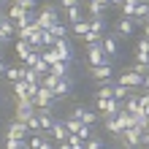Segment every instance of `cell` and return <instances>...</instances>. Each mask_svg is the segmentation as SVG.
<instances>
[{"label":"cell","instance_id":"6da1fadb","mask_svg":"<svg viewBox=\"0 0 149 149\" xmlns=\"http://www.w3.org/2000/svg\"><path fill=\"white\" fill-rule=\"evenodd\" d=\"M54 22H60V11H57V6H43L38 16H36V24H38V30H49Z\"/></svg>","mask_w":149,"mask_h":149},{"label":"cell","instance_id":"7a4b0ae2","mask_svg":"<svg viewBox=\"0 0 149 149\" xmlns=\"http://www.w3.org/2000/svg\"><path fill=\"white\" fill-rule=\"evenodd\" d=\"M119 109H122V103L114 98H95V111L100 117H114V114H119Z\"/></svg>","mask_w":149,"mask_h":149},{"label":"cell","instance_id":"3957f363","mask_svg":"<svg viewBox=\"0 0 149 149\" xmlns=\"http://www.w3.org/2000/svg\"><path fill=\"white\" fill-rule=\"evenodd\" d=\"M87 65H90V68L109 65V57H106V52H103V43H92V46H87Z\"/></svg>","mask_w":149,"mask_h":149},{"label":"cell","instance_id":"277c9868","mask_svg":"<svg viewBox=\"0 0 149 149\" xmlns=\"http://www.w3.org/2000/svg\"><path fill=\"white\" fill-rule=\"evenodd\" d=\"M141 133H144V130H138V127H130V130H125V133L119 136L122 149H141Z\"/></svg>","mask_w":149,"mask_h":149},{"label":"cell","instance_id":"5b68a950","mask_svg":"<svg viewBox=\"0 0 149 149\" xmlns=\"http://www.w3.org/2000/svg\"><path fill=\"white\" fill-rule=\"evenodd\" d=\"M54 106H57V95H54V90L41 87L38 95H36V109H54Z\"/></svg>","mask_w":149,"mask_h":149},{"label":"cell","instance_id":"8992f818","mask_svg":"<svg viewBox=\"0 0 149 149\" xmlns=\"http://www.w3.org/2000/svg\"><path fill=\"white\" fill-rule=\"evenodd\" d=\"M27 125H24V122H11V125L6 127V138H16V141H27Z\"/></svg>","mask_w":149,"mask_h":149},{"label":"cell","instance_id":"52a82bcc","mask_svg":"<svg viewBox=\"0 0 149 149\" xmlns=\"http://www.w3.org/2000/svg\"><path fill=\"white\" fill-rule=\"evenodd\" d=\"M71 117L79 119V122H84V125H95V122H98V114H95L92 109H87V106H76L71 111Z\"/></svg>","mask_w":149,"mask_h":149},{"label":"cell","instance_id":"ba28073f","mask_svg":"<svg viewBox=\"0 0 149 149\" xmlns=\"http://www.w3.org/2000/svg\"><path fill=\"white\" fill-rule=\"evenodd\" d=\"M117 84H125V87H130V90H136V87H144V76L136 73V71H125V73H119Z\"/></svg>","mask_w":149,"mask_h":149},{"label":"cell","instance_id":"9c48e42d","mask_svg":"<svg viewBox=\"0 0 149 149\" xmlns=\"http://www.w3.org/2000/svg\"><path fill=\"white\" fill-rule=\"evenodd\" d=\"M103 127H106L109 136H117V138L125 133V125H122V119L117 117V114H114V117H103Z\"/></svg>","mask_w":149,"mask_h":149},{"label":"cell","instance_id":"30bf717a","mask_svg":"<svg viewBox=\"0 0 149 149\" xmlns=\"http://www.w3.org/2000/svg\"><path fill=\"white\" fill-rule=\"evenodd\" d=\"M103 52H106V57L114 60V57H119V36H103Z\"/></svg>","mask_w":149,"mask_h":149},{"label":"cell","instance_id":"8fae6325","mask_svg":"<svg viewBox=\"0 0 149 149\" xmlns=\"http://www.w3.org/2000/svg\"><path fill=\"white\" fill-rule=\"evenodd\" d=\"M52 49H54L57 54H60V60H65V63H71V60H73V49H71V41H68V38H57Z\"/></svg>","mask_w":149,"mask_h":149},{"label":"cell","instance_id":"7c38bea8","mask_svg":"<svg viewBox=\"0 0 149 149\" xmlns=\"http://www.w3.org/2000/svg\"><path fill=\"white\" fill-rule=\"evenodd\" d=\"M36 117H38V122H41V130H43V133H46V138H49V130L54 127V122H57L54 117H52V109H38Z\"/></svg>","mask_w":149,"mask_h":149},{"label":"cell","instance_id":"4fadbf2b","mask_svg":"<svg viewBox=\"0 0 149 149\" xmlns=\"http://www.w3.org/2000/svg\"><path fill=\"white\" fill-rule=\"evenodd\" d=\"M90 76L95 79V81H111V76H114V68H111V63L109 65H98V68H90Z\"/></svg>","mask_w":149,"mask_h":149},{"label":"cell","instance_id":"5bb4252c","mask_svg":"<svg viewBox=\"0 0 149 149\" xmlns=\"http://www.w3.org/2000/svg\"><path fill=\"white\" fill-rule=\"evenodd\" d=\"M68 136H71V133H68V127H65V122H63V119H57V122H54V127L49 130V138H54L57 144L68 141Z\"/></svg>","mask_w":149,"mask_h":149},{"label":"cell","instance_id":"9a60e30c","mask_svg":"<svg viewBox=\"0 0 149 149\" xmlns=\"http://www.w3.org/2000/svg\"><path fill=\"white\" fill-rule=\"evenodd\" d=\"M65 11V22L68 24H76V22H81L87 19V14H84V6H73V8H63Z\"/></svg>","mask_w":149,"mask_h":149},{"label":"cell","instance_id":"2e32d148","mask_svg":"<svg viewBox=\"0 0 149 149\" xmlns=\"http://www.w3.org/2000/svg\"><path fill=\"white\" fill-rule=\"evenodd\" d=\"M71 90H73V79H71V76L60 79V81H57V87H54V95H57V100H60V98H65V95H71Z\"/></svg>","mask_w":149,"mask_h":149},{"label":"cell","instance_id":"e0dca14e","mask_svg":"<svg viewBox=\"0 0 149 149\" xmlns=\"http://www.w3.org/2000/svg\"><path fill=\"white\" fill-rule=\"evenodd\" d=\"M14 52H16V57H19V63H24V60H27L36 49H33V43H30V41H16Z\"/></svg>","mask_w":149,"mask_h":149},{"label":"cell","instance_id":"ac0fdd59","mask_svg":"<svg viewBox=\"0 0 149 149\" xmlns=\"http://www.w3.org/2000/svg\"><path fill=\"white\" fill-rule=\"evenodd\" d=\"M136 33V24H133V19H127V16H122V19L117 22V36H133Z\"/></svg>","mask_w":149,"mask_h":149},{"label":"cell","instance_id":"d6986e66","mask_svg":"<svg viewBox=\"0 0 149 149\" xmlns=\"http://www.w3.org/2000/svg\"><path fill=\"white\" fill-rule=\"evenodd\" d=\"M87 19H90V30L100 33V36H106V30H109V22H106V16H87Z\"/></svg>","mask_w":149,"mask_h":149},{"label":"cell","instance_id":"ffe728a7","mask_svg":"<svg viewBox=\"0 0 149 149\" xmlns=\"http://www.w3.org/2000/svg\"><path fill=\"white\" fill-rule=\"evenodd\" d=\"M49 33H52V36H54V38H68V33H71V24L60 19V22H54V24H52V27H49Z\"/></svg>","mask_w":149,"mask_h":149},{"label":"cell","instance_id":"44dd1931","mask_svg":"<svg viewBox=\"0 0 149 149\" xmlns=\"http://www.w3.org/2000/svg\"><path fill=\"white\" fill-rule=\"evenodd\" d=\"M122 109H125L127 114H133V117H138V114H141V103H138V95L133 92L125 103H122Z\"/></svg>","mask_w":149,"mask_h":149},{"label":"cell","instance_id":"7402d4cb","mask_svg":"<svg viewBox=\"0 0 149 149\" xmlns=\"http://www.w3.org/2000/svg\"><path fill=\"white\" fill-rule=\"evenodd\" d=\"M130 95H133V90H130V87H125V84H117V81H114V100L125 103Z\"/></svg>","mask_w":149,"mask_h":149},{"label":"cell","instance_id":"603a6c76","mask_svg":"<svg viewBox=\"0 0 149 149\" xmlns=\"http://www.w3.org/2000/svg\"><path fill=\"white\" fill-rule=\"evenodd\" d=\"M68 71H71V63L60 60V63H54V65H52V71H49V73H54L57 79H65V76H68Z\"/></svg>","mask_w":149,"mask_h":149},{"label":"cell","instance_id":"cb8c5ba5","mask_svg":"<svg viewBox=\"0 0 149 149\" xmlns=\"http://www.w3.org/2000/svg\"><path fill=\"white\" fill-rule=\"evenodd\" d=\"M24 68V65H22ZM41 73L36 71V68H24V73H22V81H27V84H41Z\"/></svg>","mask_w":149,"mask_h":149},{"label":"cell","instance_id":"d4e9b609","mask_svg":"<svg viewBox=\"0 0 149 149\" xmlns=\"http://www.w3.org/2000/svg\"><path fill=\"white\" fill-rule=\"evenodd\" d=\"M22 73H24V68L22 65H8V71H6V79H8V81H22Z\"/></svg>","mask_w":149,"mask_h":149},{"label":"cell","instance_id":"484cf974","mask_svg":"<svg viewBox=\"0 0 149 149\" xmlns=\"http://www.w3.org/2000/svg\"><path fill=\"white\" fill-rule=\"evenodd\" d=\"M71 33H73V36H79V38H84L87 33H90V19H81V22L71 24Z\"/></svg>","mask_w":149,"mask_h":149},{"label":"cell","instance_id":"4316f807","mask_svg":"<svg viewBox=\"0 0 149 149\" xmlns=\"http://www.w3.org/2000/svg\"><path fill=\"white\" fill-rule=\"evenodd\" d=\"M87 8V16H106V8L109 6H103V3H90V6H84Z\"/></svg>","mask_w":149,"mask_h":149},{"label":"cell","instance_id":"83f0119b","mask_svg":"<svg viewBox=\"0 0 149 149\" xmlns=\"http://www.w3.org/2000/svg\"><path fill=\"white\" fill-rule=\"evenodd\" d=\"M141 3V0H125L122 3V16H127V19H133L136 16V6Z\"/></svg>","mask_w":149,"mask_h":149},{"label":"cell","instance_id":"f1b7e54d","mask_svg":"<svg viewBox=\"0 0 149 149\" xmlns=\"http://www.w3.org/2000/svg\"><path fill=\"white\" fill-rule=\"evenodd\" d=\"M41 60L49 63V65H54V63H60V54H57L54 49H41Z\"/></svg>","mask_w":149,"mask_h":149},{"label":"cell","instance_id":"f546056e","mask_svg":"<svg viewBox=\"0 0 149 149\" xmlns=\"http://www.w3.org/2000/svg\"><path fill=\"white\" fill-rule=\"evenodd\" d=\"M63 122H65V127H68V133H73V136H76L79 130L84 127V122H79V119H73V117H65Z\"/></svg>","mask_w":149,"mask_h":149},{"label":"cell","instance_id":"4dcf8cb0","mask_svg":"<svg viewBox=\"0 0 149 149\" xmlns=\"http://www.w3.org/2000/svg\"><path fill=\"white\" fill-rule=\"evenodd\" d=\"M54 41H57V38L52 36L49 30H41V46H43V49H52V46H54Z\"/></svg>","mask_w":149,"mask_h":149},{"label":"cell","instance_id":"1f68e13d","mask_svg":"<svg viewBox=\"0 0 149 149\" xmlns=\"http://www.w3.org/2000/svg\"><path fill=\"white\" fill-rule=\"evenodd\" d=\"M19 8H24V11H30V14H36V8H38V0H14Z\"/></svg>","mask_w":149,"mask_h":149},{"label":"cell","instance_id":"d6a6232c","mask_svg":"<svg viewBox=\"0 0 149 149\" xmlns=\"http://www.w3.org/2000/svg\"><path fill=\"white\" fill-rule=\"evenodd\" d=\"M57 81H60V79H57L54 73H46V76L41 79V87H46V90H54V87H57Z\"/></svg>","mask_w":149,"mask_h":149},{"label":"cell","instance_id":"836d02e7","mask_svg":"<svg viewBox=\"0 0 149 149\" xmlns=\"http://www.w3.org/2000/svg\"><path fill=\"white\" fill-rule=\"evenodd\" d=\"M68 144H71V149H87V141H81V138H79V136H68Z\"/></svg>","mask_w":149,"mask_h":149},{"label":"cell","instance_id":"e575fe53","mask_svg":"<svg viewBox=\"0 0 149 149\" xmlns=\"http://www.w3.org/2000/svg\"><path fill=\"white\" fill-rule=\"evenodd\" d=\"M87 149H109V146L103 144V138H98V136H92L90 141H87Z\"/></svg>","mask_w":149,"mask_h":149},{"label":"cell","instance_id":"d590c367","mask_svg":"<svg viewBox=\"0 0 149 149\" xmlns=\"http://www.w3.org/2000/svg\"><path fill=\"white\" fill-rule=\"evenodd\" d=\"M138 103H141V114L149 119V92L146 95H138Z\"/></svg>","mask_w":149,"mask_h":149},{"label":"cell","instance_id":"8d00e7d4","mask_svg":"<svg viewBox=\"0 0 149 149\" xmlns=\"http://www.w3.org/2000/svg\"><path fill=\"white\" fill-rule=\"evenodd\" d=\"M136 52H138V54H149V38H144V41H138V46H136Z\"/></svg>","mask_w":149,"mask_h":149},{"label":"cell","instance_id":"74e56055","mask_svg":"<svg viewBox=\"0 0 149 149\" xmlns=\"http://www.w3.org/2000/svg\"><path fill=\"white\" fill-rule=\"evenodd\" d=\"M3 144H6V149H19V146H22L24 141H16V138H6Z\"/></svg>","mask_w":149,"mask_h":149},{"label":"cell","instance_id":"f35d334b","mask_svg":"<svg viewBox=\"0 0 149 149\" xmlns=\"http://www.w3.org/2000/svg\"><path fill=\"white\" fill-rule=\"evenodd\" d=\"M63 8H73V6H84V0H60Z\"/></svg>","mask_w":149,"mask_h":149},{"label":"cell","instance_id":"ab89813d","mask_svg":"<svg viewBox=\"0 0 149 149\" xmlns=\"http://www.w3.org/2000/svg\"><path fill=\"white\" fill-rule=\"evenodd\" d=\"M41 149H57V144H52L49 138H43V141H41Z\"/></svg>","mask_w":149,"mask_h":149},{"label":"cell","instance_id":"60d3db41","mask_svg":"<svg viewBox=\"0 0 149 149\" xmlns=\"http://www.w3.org/2000/svg\"><path fill=\"white\" fill-rule=\"evenodd\" d=\"M141 146L149 149V130H144V133H141Z\"/></svg>","mask_w":149,"mask_h":149},{"label":"cell","instance_id":"b9f144b4","mask_svg":"<svg viewBox=\"0 0 149 149\" xmlns=\"http://www.w3.org/2000/svg\"><path fill=\"white\" fill-rule=\"evenodd\" d=\"M122 3L125 0H109V6H114V8H122Z\"/></svg>","mask_w":149,"mask_h":149},{"label":"cell","instance_id":"7bdbcfd3","mask_svg":"<svg viewBox=\"0 0 149 149\" xmlns=\"http://www.w3.org/2000/svg\"><path fill=\"white\" fill-rule=\"evenodd\" d=\"M6 71H8V65H6V63H3V60H0V76H3V73H6Z\"/></svg>","mask_w":149,"mask_h":149},{"label":"cell","instance_id":"ee69618b","mask_svg":"<svg viewBox=\"0 0 149 149\" xmlns=\"http://www.w3.org/2000/svg\"><path fill=\"white\" fill-rule=\"evenodd\" d=\"M144 90H146V92H149V73H146V76H144Z\"/></svg>","mask_w":149,"mask_h":149},{"label":"cell","instance_id":"f6af8a7d","mask_svg":"<svg viewBox=\"0 0 149 149\" xmlns=\"http://www.w3.org/2000/svg\"><path fill=\"white\" fill-rule=\"evenodd\" d=\"M90 3H95V0H84V6H90Z\"/></svg>","mask_w":149,"mask_h":149},{"label":"cell","instance_id":"bcb514c9","mask_svg":"<svg viewBox=\"0 0 149 149\" xmlns=\"http://www.w3.org/2000/svg\"><path fill=\"white\" fill-rule=\"evenodd\" d=\"M19 149H27V141H24V144H22V146H19Z\"/></svg>","mask_w":149,"mask_h":149},{"label":"cell","instance_id":"7dc6e473","mask_svg":"<svg viewBox=\"0 0 149 149\" xmlns=\"http://www.w3.org/2000/svg\"><path fill=\"white\" fill-rule=\"evenodd\" d=\"M0 60H3V57H0Z\"/></svg>","mask_w":149,"mask_h":149}]
</instances>
